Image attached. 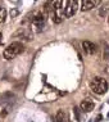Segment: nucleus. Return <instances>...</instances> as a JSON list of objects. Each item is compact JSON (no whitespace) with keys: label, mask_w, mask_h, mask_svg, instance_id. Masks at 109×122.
Listing matches in <instances>:
<instances>
[{"label":"nucleus","mask_w":109,"mask_h":122,"mask_svg":"<svg viewBox=\"0 0 109 122\" xmlns=\"http://www.w3.org/2000/svg\"><path fill=\"white\" fill-rule=\"evenodd\" d=\"M90 89L94 91L95 94L101 95L104 93H107L108 90V82L104 77H100V76H96L90 81Z\"/></svg>","instance_id":"f257e3e1"},{"label":"nucleus","mask_w":109,"mask_h":122,"mask_svg":"<svg viewBox=\"0 0 109 122\" xmlns=\"http://www.w3.org/2000/svg\"><path fill=\"white\" fill-rule=\"evenodd\" d=\"M63 1H54L51 5V12H50V17H51V21L54 23L59 25L62 21H63V12H64V8H63Z\"/></svg>","instance_id":"7ed1b4c3"},{"label":"nucleus","mask_w":109,"mask_h":122,"mask_svg":"<svg viewBox=\"0 0 109 122\" xmlns=\"http://www.w3.org/2000/svg\"><path fill=\"white\" fill-rule=\"evenodd\" d=\"M74 113H76V118H77V120H80V114H78V108H74Z\"/></svg>","instance_id":"ddd939ff"},{"label":"nucleus","mask_w":109,"mask_h":122,"mask_svg":"<svg viewBox=\"0 0 109 122\" xmlns=\"http://www.w3.org/2000/svg\"><path fill=\"white\" fill-rule=\"evenodd\" d=\"M57 122H71L67 112H64L63 109H59L57 113Z\"/></svg>","instance_id":"9d476101"},{"label":"nucleus","mask_w":109,"mask_h":122,"mask_svg":"<svg viewBox=\"0 0 109 122\" xmlns=\"http://www.w3.org/2000/svg\"><path fill=\"white\" fill-rule=\"evenodd\" d=\"M94 108H95V103L91 100V99H84V100L81 102V104H80V109L82 112H85V113L91 112Z\"/></svg>","instance_id":"6e6552de"},{"label":"nucleus","mask_w":109,"mask_h":122,"mask_svg":"<svg viewBox=\"0 0 109 122\" xmlns=\"http://www.w3.org/2000/svg\"><path fill=\"white\" fill-rule=\"evenodd\" d=\"M77 8H78V1H76V0H69V1H67L64 5V17L71 18L72 15H74L76 12H77Z\"/></svg>","instance_id":"423d86ee"},{"label":"nucleus","mask_w":109,"mask_h":122,"mask_svg":"<svg viewBox=\"0 0 109 122\" xmlns=\"http://www.w3.org/2000/svg\"><path fill=\"white\" fill-rule=\"evenodd\" d=\"M1 39H3V34H1V31H0V44H1Z\"/></svg>","instance_id":"4468645a"},{"label":"nucleus","mask_w":109,"mask_h":122,"mask_svg":"<svg viewBox=\"0 0 109 122\" xmlns=\"http://www.w3.org/2000/svg\"><path fill=\"white\" fill-rule=\"evenodd\" d=\"M100 4V1L99 0H84V1H81V10L82 12H87L90 10V9L95 8V6H98Z\"/></svg>","instance_id":"0eeeda50"},{"label":"nucleus","mask_w":109,"mask_h":122,"mask_svg":"<svg viewBox=\"0 0 109 122\" xmlns=\"http://www.w3.org/2000/svg\"><path fill=\"white\" fill-rule=\"evenodd\" d=\"M104 58L107 59V61H109V46H107L104 49Z\"/></svg>","instance_id":"f8f14e48"},{"label":"nucleus","mask_w":109,"mask_h":122,"mask_svg":"<svg viewBox=\"0 0 109 122\" xmlns=\"http://www.w3.org/2000/svg\"><path fill=\"white\" fill-rule=\"evenodd\" d=\"M5 17H6V10L3 6H0V23H3L5 21Z\"/></svg>","instance_id":"9b49d317"},{"label":"nucleus","mask_w":109,"mask_h":122,"mask_svg":"<svg viewBox=\"0 0 109 122\" xmlns=\"http://www.w3.org/2000/svg\"><path fill=\"white\" fill-rule=\"evenodd\" d=\"M22 51H23V44L19 41H14L4 49V54L3 55H4V59L10 61V59H14L18 54H21Z\"/></svg>","instance_id":"f03ea898"},{"label":"nucleus","mask_w":109,"mask_h":122,"mask_svg":"<svg viewBox=\"0 0 109 122\" xmlns=\"http://www.w3.org/2000/svg\"><path fill=\"white\" fill-rule=\"evenodd\" d=\"M31 22L34 25L35 28H37V31H41L42 27L45 26V22H46V15L44 14L42 12L37 10L32 14V18H31Z\"/></svg>","instance_id":"20e7f679"},{"label":"nucleus","mask_w":109,"mask_h":122,"mask_svg":"<svg viewBox=\"0 0 109 122\" xmlns=\"http://www.w3.org/2000/svg\"><path fill=\"white\" fill-rule=\"evenodd\" d=\"M13 37L19 40V42L21 41L26 42V41H31L32 39H34V35H32V32L30 31V30H27V28H19L18 31L13 35Z\"/></svg>","instance_id":"39448f33"},{"label":"nucleus","mask_w":109,"mask_h":122,"mask_svg":"<svg viewBox=\"0 0 109 122\" xmlns=\"http://www.w3.org/2000/svg\"><path fill=\"white\" fill-rule=\"evenodd\" d=\"M82 49H84V51L87 53V54H94V53L96 51V45L91 41L85 40V41H82Z\"/></svg>","instance_id":"1a4fd4ad"}]
</instances>
